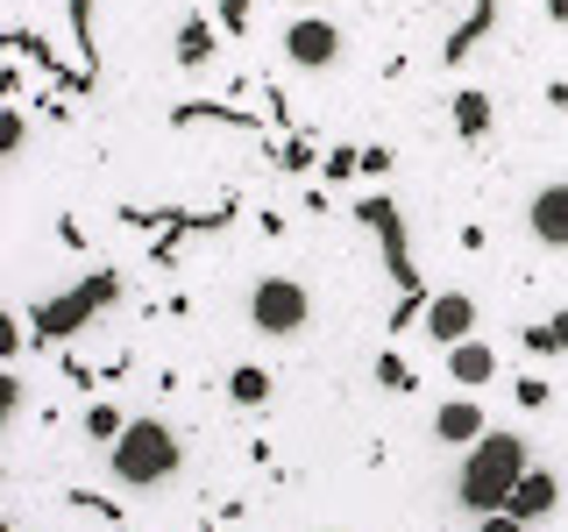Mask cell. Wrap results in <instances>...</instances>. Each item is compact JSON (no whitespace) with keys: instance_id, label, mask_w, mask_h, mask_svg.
<instances>
[{"instance_id":"1","label":"cell","mask_w":568,"mask_h":532,"mask_svg":"<svg viewBox=\"0 0 568 532\" xmlns=\"http://www.w3.org/2000/svg\"><path fill=\"white\" fill-rule=\"evenodd\" d=\"M532 469V448L519 433H484L469 454H462V475H455V497L469 519H484V511H505L511 504V483Z\"/></svg>"},{"instance_id":"2","label":"cell","mask_w":568,"mask_h":532,"mask_svg":"<svg viewBox=\"0 0 568 532\" xmlns=\"http://www.w3.org/2000/svg\"><path fill=\"white\" fill-rule=\"evenodd\" d=\"M178 469H185V440H178L171 419H129L121 440L106 448V475L121 490H164Z\"/></svg>"},{"instance_id":"3","label":"cell","mask_w":568,"mask_h":532,"mask_svg":"<svg viewBox=\"0 0 568 532\" xmlns=\"http://www.w3.org/2000/svg\"><path fill=\"white\" fill-rule=\"evenodd\" d=\"M114 298H121V270H93L85 284H71L64 298H43V306L29 313V334L36 341H71V334H79L100 306H114Z\"/></svg>"},{"instance_id":"4","label":"cell","mask_w":568,"mask_h":532,"mask_svg":"<svg viewBox=\"0 0 568 532\" xmlns=\"http://www.w3.org/2000/svg\"><path fill=\"white\" fill-rule=\"evenodd\" d=\"M306 319H313V291L298 277H256L248 284V327L263 334V341H292V334H306Z\"/></svg>"},{"instance_id":"5","label":"cell","mask_w":568,"mask_h":532,"mask_svg":"<svg viewBox=\"0 0 568 532\" xmlns=\"http://www.w3.org/2000/svg\"><path fill=\"white\" fill-rule=\"evenodd\" d=\"M277 58L292 71H334L348 58V35H342V22H327L320 8H298L292 22H284V35H277Z\"/></svg>"},{"instance_id":"6","label":"cell","mask_w":568,"mask_h":532,"mask_svg":"<svg viewBox=\"0 0 568 532\" xmlns=\"http://www.w3.org/2000/svg\"><path fill=\"white\" fill-rule=\"evenodd\" d=\"M419 327H426V341H434L440 355H448L455 341H469V334H476V298H469V291H455V284H448V291H434V298H426Z\"/></svg>"},{"instance_id":"7","label":"cell","mask_w":568,"mask_h":532,"mask_svg":"<svg viewBox=\"0 0 568 532\" xmlns=\"http://www.w3.org/2000/svg\"><path fill=\"white\" fill-rule=\"evenodd\" d=\"M363 221L377 227V242H384V263H390V277H398L405 291H419V277H413V256H405V221H398V206H390V200H363Z\"/></svg>"},{"instance_id":"8","label":"cell","mask_w":568,"mask_h":532,"mask_svg":"<svg viewBox=\"0 0 568 532\" xmlns=\"http://www.w3.org/2000/svg\"><path fill=\"white\" fill-rule=\"evenodd\" d=\"M526 227H532L540 248H568V177H561V185H540L526 200Z\"/></svg>"},{"instance_id":"9","label":"cell","mask_w":568,"mask_h":532,"mask_svg":"<svg viewBox=\"0 0 568 532\" xmlns=\"http://www.w3.org/2000/svg\"><path fill=\"white\" fill-rule=\"evenodd\" d=\"M484 433H490V426H484V405H476V398H448L434 412V440H440V448H476Z\"/></svg>"},{"instance_id":"10","label":"cell","mask_w":568,"mask_h":532,"mask_svg":"<svg viewBox=\"0 0 568 532\" xmlns=\"http://www.w3.org/2000/svg\"><path fill=\"white\" fill-rule=\"evenodd\" d=\"M555 504H561V475H555V469H526L519 483H511V504H505V511H519L526 525H540Z\"/></svg>"},{"instance_id":"11","label":"cell","mask_w":568,"mask_h":532,"mask_svg":"<svg viewBox=\"0 0 568 532\" xmlns=\"http://www.w3.org/2000/svg\"><path fill=\"white\" fill-rule=\"evenodd\" d=\"M448 377H455L462 390L497 383V348H490V341H476V334H469V341H455V348H448Z\"/></svg>"},{"instance_id":"12","label":"cell","mask_w":568,"mask_h":532,"mask_svg":"<svg viewBox=\"0 0 568 532\" xmlns=\"http://www.w3.org/2000/svg\"><path fill=\"white\" fill-rule=\"evenodd\" d=\"M490 121H497L490 93H476V85H469V93H455V135H462V142H484Z\"/></svg>"},{"instance_id":"13","label":"cell","mask_w":568,"mask_h":532,"mask_svg":"<svg viewBox=\"0 0 568 532\" xmlns=\"http://www.w3.org/2000/svg\"><path fill=\"white\" fill-rule=\"evenodd\" d=\"M171 58L185 64V71H200V64H213V22H178V43H171Z\"/></svg>"},{"instance_id":"14","label":"cell","mask_w":568,"mask_h":532,"mask_svg":"<svg viewBox=\"0 0 568 532\" xmlns=\"http://www.w3.org/2000/svg\"><path fill=\"white\" fill-rule=\"evenodd\" d=\"M227 405H242V412H256V405H271V369H256V362L227 369Z\"/></svg>"},{"instance_id":"15","label":"cell","mask_w":568,"mask_h":532,"mask_svg":"<svg viewBox=\"0 0 568 532\" xmlns=\"http://www.w3.org/2000/svg\"><path fill=\"white\" fill-rule=\"evenodd\" d=\"M121 426H129V419H121L114 398H93V405H85V440H93V448H114Z\"/></svg>"},{"instance_id":"16","label":"cell","mask_w":568,"mask_h":532,"mask_svg":"<svg viewBox=\"0 0 568 532\" xmlns=\"http://www.w3.org/2000/svg\"><path fill=\"white\" fill-rule=\"evenodd\" d=\"M22 150H29V106H8V121H0V156L14 164Z\"/></svg>"},{"instance_id":"17","label":"cell","mask_w":568,"mask_h":532,"mask_svg":"<svg viewBox=\"0 0 568 532\" xmlns=\"http://www.w3.org/2000/svg\"><path fill=\"white\" fill-rule=\"evenodd\" d=\"M320 177H327V185H342V177H363V150H348V142H342V150H327V156H320Z\"/></svg>"},{"instance_id":"18","label":"cell","mask_w":568,"mask_h":532,"mask_svg":"<svg viewBox=\"0 0 568 532\" xmlns=\"http://www.w3.org/2000/svg\"><path fill=\"white\" fill-rule=\"evenodd\" d=\"M248 8H256V0H213V22H221L227 35H242L248 29Z\"/></svg>"},{"instance_id":"19","label":"cell","mask_w":568,"mask_h":532,"mask_svg":"<svg viewBox=\"0 0 568 532\" xmlns=\"http://www.w3.org/2000/svg\"><path fill=\"white\" fill-rule=\"evenodd\" d=\"M377 383L384 390H413V369H405L398 355H377Z\"/></svg>"},{"instance_id":"20","label":"cell","mask_w":568,"mask_h":532,"mask_svg":"<svg viewBox=\"0 0 568 532\" xmlns=\"http://www.w3.org/2000/svg\"><path fill=\"white\" fill-rule=\"evenodd\" d=\"M22 398H29V390H22V377L8 369V377H0V419H14V412H22Z\"/></svg>"},{"instance_id":"21","label":"cell","mask_w":568,"mask_h":532,"mask_svg":"<svg viewBox=\"0 0 568 532\" xmlns=\"http://www.w3.org/2000/svg\"><path fill=\"white\" fill-rule=\"evenodd\" d=\"M71 29H79V50H93V0H71Z\"/></svg>"},{"instance_id":"22","label":"cell","mask_w":568,"mask_h":532,"mask_svg":"<svg viewBox=\"0 0 568 532\" xmlns=\"http://www.w3.org/2000/svg\"><path fill=\"white\" fill-rule=\"evenodd\" d=\"M547 398H555V390H547V377H519V405H526V412H540Z\"/></svg>"},{"instance_id":"23","label":"cell","mask_w":568,"mask_h":532,"mask_svg":"<svg viewBox=\"0 0 568 532\" xmlns=\"http://www.w3.org/2000/svg\"><path fill=\"white\" fill-rule=\"evenodd\" d=\"M476 532H526V519H519V511H484Z\"/></svg>"},{"instance_id":"24","label":"cell","mask_w":568,"mask_h":532,"mask_svg":"<svg viewBox=\"0 0 568 532\" xmlns=\"http://www.w3.org/2000/svg\"><path fill=\"white\" fill-rule=\"evenodd\" d=\"M390 171V150H363V177H384Z\"/></svg>"},{"instance_id":"25","label":"cell","mask_w":568,"mask_h":532,"mask_svg":"<svg viewBox=\"0 0 568 532\" xmlns=\"http://www.w3.org/2000/svg\"><path fill=\"white\" fill-rule=\"evenodd\" d=\"M547 22H561V29H568V0H547Z\"/></svg>"},{"instance_id":"26","label":"cell","mask_w":568,"mask_h":532,"mask_svg":"<svg viewBox=\"0 0 568 532\" xmlns=\"http://www.w3.org/2000/svg\"><path fill=\"white\" fill-rule=\"evenodd\" d=\"M547 100H555V106H561V114H568V85H561V79H555V85H547Z\"/></svg>"},{"instance_id":"27","label":"cell","mask_w":568,"mask_h":532,"mask_svg":"<svg viewBox=\"0 0 568 532\" xmlns=\"http://www.w3.org/2000/svg\"><path fill=\"white\" fill-rule=\"evenodd\" d=\"M298 8H320V0H298Z\"/></svg>"},{"instance_id":"28","label":"cell","mask_w":568,"mask_h":532,"mask_svg":"<svg viewBox=\"0 0 568 532\" xmlns=\"http://www.w3.org/2000/svg\"><path fill=\"white\" fill-rule=\"evenodd\" d=\"M8 532H22V525H8Z\"/></svg>"}]
</instances>
